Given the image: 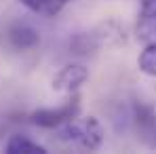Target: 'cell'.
Here are the masks:
<instances>
[{
    "instance_id": "obj_1",
    "label": "cell",
    "mask_w": 156,
    "mask_h": 154,
    "mask_svg": "<svg viewBox=\"0 0 156 154\" xmlns=\"http://www.w3.org/2000/svg\"><path fill=\"white\" fill-rule=\"evenodd\" d=\"M59 139L66 144H72L82 150H97L104 144V127L95 116L87 118H70L63 125H59Z\"/></svg>"
},
{
    "instance_id": "obj_2",
    "label": "cell",
    "mask_w": 156,
    "mask_h": 154,
    "mask_svg": "<svg viewBox=\"0 0 156 154\" xmlns=\"http://www.w3.org/2000/svg\"><path fill=\"white\" fill-rule=\"evenodd\" d=\"M125 42V32L116 26L114 21H108V23H101L91 32H82V34H76L74 40L70 42L72 51L76 55H89L99 47H112V45H120Z\"/></svg>"
},
{
    "instance_id": "obj_3",
    "label": "cell",
    "mask_w": 156,
    "mask_h": 154,
    "mask_svg": "<svg viewBox=\"0 0 156 154\" xmlns=\"http://www.w3.org/2000/svg\"><path fill=\"white\" fill-rule=\"evenodd\" d=\"M131 123L135 129L137 139L150 148L156 150V110L144 102H133L131 106Z\"/></svg>"
},
{
    "instance_id": "obj_4",
    "label": "cell",
    "mask_w": 156,
    "mask_h": 154,
    "mask_svg": "<svg viewBox=\"0 0 156 154\" xmlns=\"http://www.w3.org/2000/svg\"><path fill=\"white\" fill-rule=\"evenodd\" d=\"M78 112H80V99H78V95H72L66 103H61L57 108H42V110L32 112L30 120L36 127L55 129V127H59V125H63L66 120L78 116Z\"/></svg>"
},
{
    "instance_id": "obj_5",
    "label": "cell",
    "mask_w": 156,
    "mask_h": 154,
    "mask_svg": "<svg viewBox=\"0 0 156 154\" xmlns=\"http://www.w3.org/2000/svg\"><path fill=\"white\" fill-rule=\"evenodd\" d=\"M89 78V70L80 63H68L63 66L51 80L53 91L57 93H76L78 89L87 82Z\"/></svg>"
},
{
    "instance_id": "obj_6",
    "label": "cell",
    "mask_w": 156,
    "mask_h": 154,
    "mask_svg": "<svg viewBox=\"0 0 156 154\" xmlns=\"http://www.w3.org/2000/svg\"><path fill=\"white\" fill-rule=\"evenodd\" d=\"M4 40L15 51H27V49H34V47L40 45L38 32L32 26H27V23H13V26H9L6 32H4Z\"/></svg>"
},
{
    "instance_id": "obj_7",
    "label": "cell",
    "mask_w": 156,
    "mask_h": 154,
    "mask_svg": "<svg viewBox=\"0 0 156 154\" xmlns=\"http://www.w3.org/2000/svg\"><path fill=\"white\" fill-rule=\"evenodd\" d=\"M135 34L141 42L156 40V0H139V17Z\"/></svg>"
},
{
    "instance_id": "obj_8",
    "label": "cell",
    "mask_w": 156,
    "mask_h": 154,
    "mask_svg": "<svg viewBox=\"0 0 156 154\" xmlns=\"http://www.w3.org/2000/svg\"><path fill=\"white\" fill-rule=\"evenodd\" d=\"M19 2L26 9H30L32 13H38L44 17H55L66 9V4L70 0H19Z\"/></svg>"
},
{
    "instance_id": "obj_9",
    "label": "cell",
    "mask_w": 156,
    "mask_h": 154,
    "mask_svg": "<svg viewBox=\"0 0 156 154\" xmlns=\"http://www.w3.org/2000/svg\"><path fill=\"white\" fill-rule=\"evenodd\" d=\"M4 152L6 154H47V150L40 144L27 139L23 135H13L4 146Z\"/></svg>"
},
{
    "instance_id": "obj_10",
    "label": "cell",
    "mask_w": 156,
    "mask_h": 154,
    "mask_svg": "<svg viewBox=\"0 0 156 154\" xmlns=\"http://www.w3.org/2000/svg\"><path fill=\"white\" fill-rule=\"evenodd\" d=\"M137 66L144 74L148 76H156V40L148 42V47L144 49V53L137 59Z\"/></svg>"
}]
</instances>
